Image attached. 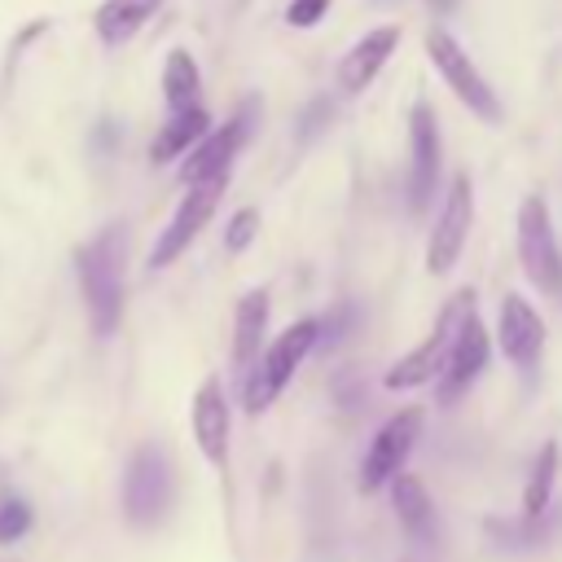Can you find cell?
<instances>
[{
    "label": "cell",
    "mask_w": 562,
    "mask_h": 562,
    "mask_svg": "<svg viewBox=\"0 0 562 562\" xmlns=\"http://www.w3.org/2000/svg\"><path fill=\"white\" fill-rule=\"evenodd\" d=\"M162 0H105L97 9V35L105 44H127L154 13H158Z\"/></svg>",
    "instance_id": "obj_20"
},
{
    "label": "cell",
    "mask_w": 562,
    "mask_h": 562,
    "mask_svg": "<svg viewBox=\"0 0 562 562\" xmlns=\"http://www.w3.org/2000/svg\"><path fill=\"white\" fill-rule=\"evenodd\" d=\"M470 312H474V294H470V290H461L457 299H448V303L439 307L430 334H426L408 356H400V360L386 369V378H382L386 391H413V386L439 378V369H443V360H448V351H452V338H457V329H461V321H465Z\"/></svg>",
    "instance_id": "obj_4"
},
{
    "label": "cell",
    "mask_w": 562,
    "mask_h": 562,
    "mask_svg": "<svg viewBox=\"0 0 562 562\" xmlns=\"http://www.w3.org/2000/svg\"><path fill=\"white\" fill-rule=\"evenodd\" d=\"M452 4H457V0H430V9H435V13H448Z\"/></svg>",
    "instance_id": "obj_25"
},
{
    "label": "cell",
    "mask_w": 562,
    "mask_h": 562,
    "mask_svg": "<svg viewBox=\"0 0 562 562\" xmlns=\"http://www.w3.org/2000/svg\"><path fill=\"white\" fill-rule=\"evenodd\" d=\"M255 233H259V211L255 206H246V211H237L233 220H228V233H224V246L237 255V250H246L250 241H255Z\"/></svg>",
    "instance_id": "obj_22"
},
{
    "label": "cell",
    "mask_w": 562,
    "mask_h": 562,
    "mask_svg": "<svg viewBox=\"0 0 562 562\" xmlns=\"http://www.w3.org/2000/svg\"><path fill=\"white\" fill-rule=\"evenodd\" d=\"M395 48H400V26H395V22H382V26L364 31V35L342 53V61H338V88H342V92H364V88L378 79V70L391 61Z\"/></svg>",
    "instance_id": "obj_13"
},
{
    "label": "cell",
    "mask_w": 562,
    "mask_h": 562,
    "mask_svg": "<svg viewBox=\"0 0 562 562\" xmlns=\"http://www.w3.org/2000/svg\"><path fill=\"white\" fill-rule=\"evenodd\" d=\"M316 334H321L316 316H303V321L285 325L268 347H259L255 364L241 373V404H246V413H263L290 386L299 364L316 351Z\"/></svg>",
    "instance_id": "obj_2"
},
{
    "label": "cell",
    "mask_w": 562,
    "mask_h": 562,
    "mask_svg": "<svg viewBox=\"0 0 562 562\" xmlns=\"http://www.w3.org/2000/svg\"><path fill=\"white\" fill-rule=\"evenodd\" d=\"M439 167H443V145H439V119L426 97L413 101L408 114V211H426L439 189Z\"/></svg>",
    "instance_id": "obj_9"
},
{
    "label": "cell",
    "mask_w": 562,
    "mask_h": 562,
    "mask_svg": "<svg viewBox=\"0 0 562 562\" xmlns=\"http://www.w3.org/2000/svg\"><path fill=\"white\" fill-rule=\"evenodd\" d=\"M487 351H492V338H487L479 312H470V316L461 321L457 338H452V351H448L443 369H439V404H457V400L474 386V378H479L483 364H487Z\"/></svg>",
    "instance_id": "obj_11"
},
{
    "label": "cell",
    "mask_w": 562,
    "mask_h": 562,
    "mask_svg": "<svg viewBox=\"0 0 562 562\" xmlns=\"http://www.w3.org/2000/svg\"><path fill=\"white\" fill-rule=\"evenodd\" d=\"M558 470H562V452L558 443H540L531 470H527V483H522V518H544L549 505H553V487H558Z\"/></svg>",
    "instance_id": "obj_19"
},
{
    "label": "cell",
    "mask_w": 562,
    "mask_h": 562,
    "mask_svg": "<svg viewBox=\"0 0 562 562\" xmlns=\"http://www.w3.org/2000/svg\"><path fill=\"white\" fill-rule=\"evenodd\" d=\"M496 338H501V351H505L518 369H531V364L540 360V351H544V316H540L522 294H505Z\"/></svg>",
    "instance_id": "obj_14"
},
{
    "label": "cell",
    "mask_w": 562,
    "mask_h": 562,
    "mask_svg": "<svg viewBox=\"0 0 562 562\" xmlns=\"http://www.w3.org/2000/svg\"><path fill=\"white\" fill-rule=\"evenodd\" d=\"M422 426H426V417H422L417 404H413V408H400L395 417H386V422L378 426V435L369 439V452H364V461H360V492H382V487L404 470L408 452H413L417 439H422Z\"/></svg>",
    "instance_id": "obj_8"
},
{
    "label": "cell",
    "mask_w": 562,
    "mask_h": 562,
    "mask_svg": "<svg viewBox=\"0 0 562 562\" xmlns=\"http://www.w3.org/2000/svg\"><path fill=\"white\" fill-rule=\"evenodd\" d=\"M325 13H329V0H290L285 22H290V26H299V31H307V26H316Z\"/></svg>",
    "instance_id": "obj_24"
},
{
    "label": "cell",
    "mask_w": 562,
    "mask_h": 562,
    "mask_svg": "<svg viewBox=\"0 0 562 562\" xmlns=\"http://www.w3.org/2000/svg\"><path fill=\"white\" fill-rule=\"evenodd\" d=\"M26 527H31V505L26 501H4L0 505V544L26 536Z\"/></svg>",
    "instance_id": "obj_23"
},
{
    "label": "cell",
    "mask_w": 562,
    "mask_h": 562,
    "mask_svg": "<svg viewBox=\"0 0 562 562\" xmlns=\"http://www.w3.org/2000/svg\"><path fill=\"white\" fill-rule=\"evenodd\" d=\"M123 263H127V233L119 224L101 228L75 255L79 290H83V303H88L97 334H114V325L123 316Z\"/></svg>",
    "instance_id": "obj_1"
},
{
    "label": "cell",
    "mask_w": 562,
    "mask_h": 562,
    "mask_svg": "<svg viewBox=\"0 0 562 562\" xmlns=\"http://www.w3.org/2000/svg\"><path fill=\"white\" fill-rule=\"evenodd\" d=\"M193 439H198V452L215 470L228 465V400H224L220 378H206L193 395Z\"/></svg>",
    "instance_id": "obj_15"
},
{
    "label": "cell",
    "mask_w": 562,
    "mask_h": 562,
    "mask_svg": "<svg viewBox=\"0 0 562 562\" xmlns=\"http://www.w3.org/2000/svg\"><path fill=\"white\" fill-rule=\"evenodd\" d=\"M250 123H255V101L241 105L228 123H220L215 132H206V136L193 145V154H189L184 167H180V180L193 184V180H206V176H228L237 149H241L246 136H250Z\"/></svg>",
    "instance_id": "obj_12"
},
{
    "label": "cell",
    "mask_w": 562,
    "mask_h": 562,
    "mask_svg": "<svg viewBox=\"0 0 562 562\" xmlns=\"http://www.w3.org/2000/svg\"><path fill=\"white\" fill-rule=\"evenodd\" d=\"M206 132H211V114H206L202 105L171 110V119L158 127V136H154V145H149V158H154V162H171V158L189 154Z\"/></svg>",
    "instance_id": "obj_18"
},
{
    "label": "cell",
    "mask_w": 562,
    "mask_h": 562,
    "mask_svg": "<svg viewBox=\"0 0 562 562\" xmlns=\"http://www.w3.org/2000/svg\"><path fill=\"white\" fill-rule=\"evenodd\" d=\"M386 487H391V509H395L400 527L408 531V540L430 544L435 540V509H430V492L422 487V479L400 470Z\"/></svg>",
    "instance_id": "obj_16"
},
{
    "label": "cell",
    "mask_w": 562,
    "mask_h": 562,
    "mask_svg": "<svg viewBox=\"0 0 562 562\" xmlns=\"http://www.w3.org/2000/svg\"><path fill=\"white\" fill-rule=\"evenodd\" d=\"M514 246H518V268H522V277H527L540 294H562V250H558V233H553L549 202H544L540 193H527V198L518 202Z\"/></svg>",
    "instance_id": "obj_3"
},
{
    "label": "cell",
    "mask_w": 562,
    "mask_h": 562,
    "mask_svg": "<svg viewBox=\"0 0 562 562\" xmlns=\"http://www.w3.org/2000/svg\"><path fill=\"white\" fill-rule=\"evenodd\" d=\"M263 334H268V290H246L237 299V312H233V364H237V373H246L255 364Z\"/></svg>",
    "instance_id": "obj_17"
},
{
    "label": "cell",
    "mask_w": 562,
    "mask_h": 562,
    "mask_svg": "<svg viewBox=\"0 0 562 562\" xmlns=\"http://www.w3.org/2000/svg\"><path fill=\"white\" fill-rule=\"evenodd\" d=\"M426 53H430L435 70L443 75V83L457 92V101H461L470 114H479L483 123H501V101H496L492 83L479 75V66L470 61V53L457 44V35H448L443 26H435V31L426 35Z\"/></svg>",
    "instance_id": "obj_6"
},
{
    "label": "cell",
    "mask_w": 562,
    "mask_h": 562,
    "mask_svg": "<svg viewBox=\"0 0 562 562\" xmlns=\"http://www.w3.org/2000/svg\"><path fill=\"white\" fill-rule=\"evenodd\" d=\"M470 224H474V184L465 171L452 176L448 193H443V206H439V220L430 228V246H426V268L435 277H448L470 241Z\"/></svg>",
    "instance_id": "obj_10"
},
{
    "label": "cell",
    "mask_w": 562,
    "mask_h": 562,
    "mask_svg": "<svg viewBox=\"0 0 562 562\" xmlns=\"http://www.w3.org/2000/svg\"><path fill=\"white\" fill-rule=\"evenodd\" d=\"M171 492H176V479H171V461L158 443H140L127 461V474H123V514L127 522L136 527H154L167 518L171 509Z\"/></svg>",
    "instance_id": "obj_5"
},
{
    "label": "cell",
    "mask_w": 562,
    "mask_h": 562,
    "mask_svg": "<svg viewBox=\"0 0 562 562\" xmlns=\"http://www.w3.org/2000/svg\"><path fill=\"white\" fill-rule=\"evenodd\" d=\"M224 189H228V176H206V180H193L189 184V193L180 198L176 215L167 220V228L158 233V241L149 250V268H167V263H176L189 250V241L211 224Z\"/></svg>",
    "instance_id": "obj_7"
},
{
    "label": "cell",
    "mask_w": 562,
    "mask_h": 562,
    "mask_svg": "<svg viewBox=\"0 0 562 562\" xmlns=\"http://www.w3.org/2000/svg\"><path fill=\"white\" fill-rule=\"evenodd\" d=\"M198 92H202V70H198L193 53L171 48V53H167V66H162V97H167V110H189V105H198Z\"/></svg>",
    "instance_id": "obj_21"
}]
</instances>
